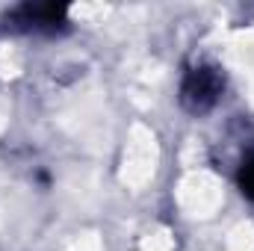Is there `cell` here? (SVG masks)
Listing matches in <instances>:
<instances>
[{"mask_svg":"<svg viewBox=\"0 0 254 251\" xmlns=\"http://www.w3.org/2000/svg\"><path fill=\"white\" fill-rule=\"evenodd\" d=\"M222 89H225V80H222V74L216 68H210V65L192 68L187 74V80H184V86H181V104L195 116L207 113V110L216 107Z\"/></svg>","mask_w":254,"mask_h":251,"instance_id":"6da1fadb","label":"cell"},{"mask_svg":"<svg viewBox=\"0 0 254 251\" xmlns=\"http://www.w3.org/2000/svg\"><path fill=\"white\" fill-rule=\"evenodd\" d=\"M12 21L24 24V27H33V30H54V27H63L65 9L54 6V3H36V6L27 3L12 15Z\"/></svg>","mask_w":254,"mask_h":251,"instance_id":"7a4b0ae2","label":"cell"},{"mask_svg":"<svg viewBox=\"0 0 254 251\" xmlns=\"http://www.w3.org/2000/svg\"><path fill=\"white\" fill-rule=\"evenodd\" d=\"M240 187H243L246 195H252V198H254V160L243 169V172H240Z\"/></svg>","mask_w":254,"mask_h":251,"instance_id":"3957f363","label":"cell"}]
</instances>
